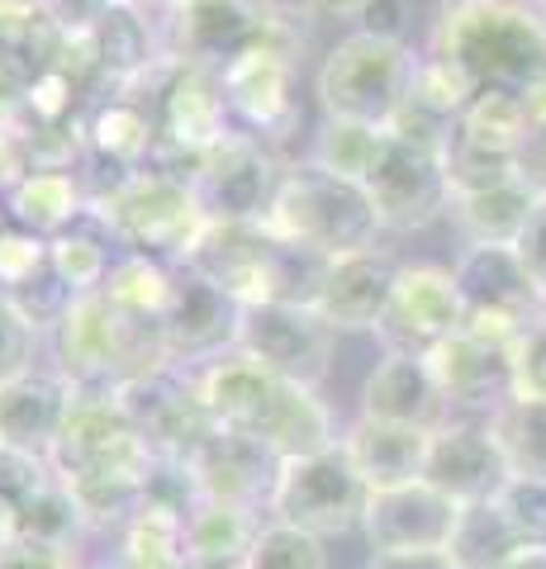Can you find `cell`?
<instances>
[{"instance_id": "ab89813d", "label": "cell", "mask_w": 546, "mask_h": 569, "mask_svg": "<svg viewBox=\"0 0 546 569\" xmlns=\"http://www.w3.org/2000/svg\"><path fill=\"white\" fill-rule=\"evenodd\" d=\"M39 271H48V238L10 223L6 233H0V290L6 295L20 290V284H29Z\"/></svg>"}, {"instance_id": "4dcf8cb0", "label": "cell", "mask_w": 546, "mask_h": 569, "mask_svg": "<svg viewBox=\"0 0 546 569\" xmlns=\"http://www.w3.org/2000/svg\"><path fill=\"white\" fill-rule=\"evenodd\" d=\"M110 247H119V242L105 233V223L96 219V213H86L77 228L48 238V266H52V276H58L77 299L81 295H100L105 280H110V266H115Z\"/></svg>"}, {"instance_id": "b9f144b4", "label": "cell", "mask_w": 546, "mask_h": 569, "mask_svg": "<svg viewBox=\"0 0 546 569\" xmlns=\"http://www.w3.org/2000/svg\"><path fill=\"white\" fill-rule=\"evenodd\" d=\"M514 380H518V395L546 399V309L518 332V342H514Z\"/></svg>"}, {"instance_id": "d6a6232c", "label": "cell", "mask_w": 546, "mask_h": 569, "mask_svg": "<svg viewBox=\"0 0 546 569\" xmlns=\"http://www.w3.org/2000/svg\"><path fill=\"white\" fill-rule=\"evenodd\" d=\"M489 432H495L499 451L514 475L546 479V399L514 395L489 413Z\"/></svg>"}, {"instance_id": "e0dca14e", "label": "cell", "mask_w": 546, "mask_h": 569, "mask_svg": "<svg viewBox=\"0 0 546 569\" xmlns=\"http://www.w3.org/2000/svg\"><path fill=\"white\" fill-rule=\"evenodd\" d=\"M423 479L433 489H443L451 503H489L499 498L504 485L514 479L508 460L499 451L495 432H489V418H451L447 427H437L428 441V466Z\"/></svg>"}, {"instance_id": "8d00e7d4", "label": "cell", "mask_w": 546, "mask_h": 569, "mask_svg": "<svg viewBox=\"0 0 546 569\" xmlns=\"http://www.w3.org/2000/svg\"><path fill=\"white\" fill-rule=\"evenodd\" d=\"M242 569H328V546L299 527L267 522L257 531Z\"/></svg>"}, {"instance_id": "c3c4849f", "label": "cell", "mask_w": 546, "mask_h": 569, "mask_svg": "<svg viewBox=\"0 0 546 569\" xmlns=\"http://www.w3.org/2000/svg\"><path fill=\"white\" fill-rule=\"evenodd\" d=\"M366 569H456L447 550H399V556H371Z\"/></svg>"}, {"instance_id": "6da1fadb", "label": "cell", "mask_w": 546, "mask_h": 569, "mask_svg": "<svg viewBox=\"0 0 546 569\" xmlns=\"http://www.w3.org/2000/svg\"><path fill=\"white\" fill-rule=\"evenodd\" d=\"M428 58L443 62L470 100L499 96L533 110L546 100V10L533 0H443Z\"/></svg>"}, {"instance_id": "8fae6325", "label": "cell", "mask_w": 546, "mask_h": 569, "mask_svg": "<svg viewBox=\"0 0 546 569\" xmlns=\"http://www.w3.org/2000/svg\"><path fill=\"white\" fill-rule=\"evenodd\" d=\"M456 290H461L466 328L495 332V337H518L533 318L546 309L533 276L508 242H475L466 247L451 266Z\"/></svg>"}, {"instance_id": "603a6c76", "label": "cell", "mask_w": 546, "mask_h": 569, "mask_svg": "<svg viewBox=\"0 0 546 569\" xmlns=\"http://www.w3.org/2000/svg\"><path fill=\"white\" fill-rule=\"evenodd\" d=\"M395 276H399V261L390 252H380V247L332 257L314 309L324 313V323L332 332H376L385 305H390Z\"/></svg>"}, {"instance_id": "74e56055", "label": "cell", "mask_w": 546, "mask_h": 569, "mask_svg": "<svg viewBox=\"0 0 546 569\" xmlns=\"http://www.w3.org/2000/svg\"><path fill=\"white\" fill-rule=\"evenodd\" d=\"M499 508L508 512V522H514L527 550H546V479L514 475L499 493Z\"/></svg>"}, {"instance_id": "cb8c5ba5", "label": "cell", "mask_w": 546, "mask_h": 569, "mask_svg": "<svg viewBox=\"0 0 546 569\" xmlns=\"http://www.w3.org/2000/svg\"><path fill=\"white\" fill-rule=\"evenodd\" d=\"M86 48H91V62H96L100 77L115 81V91H129V86L148 81L152 71L167 62L162 29H152L143 0H119V6L96 24Z\"/></svg>"}, {"instance_id": "7bdbcfd3", "label": "cell", "mask_w": 546, "mask_h": 569, "mask_svg": "<svg viewBox=\"0 0 546 569\" xmlns=\"http://www.w3.org/2000/svg\"><path fill=\"white\" fill-rule=\"evenodd\" d=\"M119 6V0H39V10L52 20L62 39H91L96 24Z\"/></svg>"}, {"instance_id": "7dc6e473", "label": "cell", "mask_w": 546, "mask_h": 569, "mask_svg": "<svg viewBox=\"0 0 546 569\" xmlns=\"http://www.w3.org/2000/svg\"><path fill=\"white\" fill-rule=\"evenodd\" d=\"M404 24H409V10H404V0H371L366 14H361V33H371V39L404 43Z\"/></svg>"}, {"instance_id": "7402d4cb", "label": "cell", "mask_w": 546, "mask_h": 569, "mask_svg": "<svg viewBox=\"0 0 546 569\" xmlns=\"http://www.w3.org/2000/svg\"><path fill=\"white\" fill-rule=\"evenodd\" d=\"M77 389L67 385L58 370H24L10 385H0V447L29 451L48 460L52 447H58L67 418H72Z\"/></svg>"}, {"instance_id": "d6986e66", "label": "cell", "mask_w": 546, "mask_h": 569, "mask_svg": "<svg viewBox=\"0 0 546 569\" xmlns=\"http://www.w3.org/2000/svg\"><path fill=\"white\" fill-rule=\"evenodd\" d=\"M190 475L200 485V498H219V503H238V508H267L276 475H280V456L248 432L234 427H215L196 456L186 460Z\"/></svg>"}, {"instance_id": "4fadbf2b", "label": "cell", "mask_w": 546, "mask_h": 569, "mask_svg": "<svg viewBox=\"0 0 546 569\" xmlns=\"http://www.w3.org/2000/svg\"><path fill=\"white\" fill-rule=\"evenodd\" d=\"M332 332L324 323L319 309H299V305H242L238 323V351H248L252 361H261L276 376H286L295 385L319 389L332 361Z\"/></svg>"}, {"instance_id": "681fc988", "label": "cell", "mask_w": 546, "mask_h": 569, "mask_svg": "<svg viewBox=\"0 0 546 569\" xmlns=\"http://www.w3.org/2000/svg\"><path fill=\"white\" fill-rule=\"evenodd\" d=\"M309 14H328V20H361L371 0H305Z\"/></svg>"}, {"instance_id": "f907efd6", "label": "cell", "mask_w": 546, "mask_h": 569, "mask_svg": "<svg viewBox=\"0 0 546 569\" xmlns=\"http://www.w3.org/2000/svg\"><path fill=\"white\" fill-rule=\"evenodd\" d=\"M267 6H271L276 14H286V20H299V24H309V20H314L305 0H267Z\"/></svg>"}, {"instance_id": "ee69618b", "label": "cell", "mask_w": 546, "mask_h": 569, "mask_svg": "<svg viewBox=\"0 0 546 569\" xmlns=\"http://www.w3.org/2000/svg\"><path fill=\"white\" fill-rule=\"evenodd\" d=\"M0 569H81V560H77L72 546L14 537L6 550H0Z\"/></svg>"}, {"instance_id": "f1b7e54d", "label": "cell", "mask_w": 546, "mask_h": 569, "mask_svg": "<svg viewBox=\"0 0 546 569\" xmlns=\"http://www.w3.org/2000/svg\"><path fill=\"white\" fill-rule=\"evenodd\" d=\"M261 527H267V522H261L257 508H238V503H219V498H200L196 512L186 518L190 560L219 565V569H242V560H248V550H252Z\"/></svg>"}, {"instance_id": "ffe728a7", "label": "cell", "mask_w": 546, "mask_h": 569, "mask_svg": "<svg viewBox=\"0 0 546 569\" xmlns=\"http://www.w3.org/2000/svg\"><path fill=\"white\" fill-rule=\"evenodd\" d=\"M361 418L376 422H399V427H418V432H437L447 427L456 413L437 385L428 356H399L385 351L376 370L361 385Z\"/></svg>"}, {"instance_id": "44dd1931", "label": "cell", "mask_w": 546, "mask_h": 569, "mask_svg": "<svg viewBox=\"0 0 546 569\" xmlns=\"http://www.w3.org/2000/svg\"><path fill=\"white\" fill-rule=\"evenodd\" d=\"M280 238L267 223H209L186 266L224 284L238 305H267Z\"/></svg>"}, {"instance_id": "8992f818", "label": "cell", "mask_w": 546, "mask_h": 569, "mask_svg": "<svg viewBox=\"0 0 546 569\" xmlns=\"http://www.w3.org/2000/svg\"><path fill=\"white\" fill-rule=\"evenodd\" d=\"M167 77L152 81V119H157V157L152 167H162L171 176L190 181L196 162L219 148L234 133L228 123V96H224V77L209 67H186V62H162ZM157 67V71H162ZM152 71V77H157Z\"/></svg>"}, {"instance_id": "7a4b0ae2", "label": "cell", "mask_w": 546, "mask_h": 569, "mask_svg": "<svg viewBox=\"0 0 546 569\" xmlns=\"http://www.w3.org/2000/svg\"><path fill=\"white\" fill-rule=\"evenodd\" d=\"M91 213L125 252H143L167 266H186L209 228V213L200 209L190 181L162 167H143L96 194Z\"/></svg>"}, {"instance_id": "30bf717a", "label": "cell", "mask_w": 546, "mask_h": 569, "mask_svg": "<svg viewBox=\"0 0 546 569\" xmlns=\"http://www.w3.org/2000/svg\"><path fill=\"white\" fill-rule=\"evenodd\" d=\"M366 194L376 204L380 228H390V233H418V228L451 213L456 200L443 148L399 133H385V148L366 176Z\"/></svg>"}, {"instance_id": "9a60e30c", "label": "cell", "mask_w": 546, "mask_h": 569, "mask_svg": "<svg viewBox=\"0 0 546 569\" xmlns=\"http://www.w3.org/2000/svg\"><path fill=\"white\" fill-rule=\"evenodd\" d=\"M514 342L518 337H495L480 328H461L428 356L437 385L456 418H489L504 399L518 395L514 380Z\"/></svg>"}, {"instance_id": "ac0fdd59", "label": "cell", "mask_w": 546, "mask_h": 569, "mask_svg": "<svg viewBox=\"0 0 546 569\" xmlns=\"http://www.w3.org/2000/svg\"><path fill=\"white\" fill-rule=\"evenodd\" d=\"M461 503H451L443 489H433L428 479L399 489H376L366 503V546L371 556H399V550H447Z\"/></svg>"}, {"instance_id": "ba28073f", "label": "cell", "mask_w": 546, "mask_h": 569, "mask_svg": "<svg viewBox=\"0 0 546 569\" xmlns=\"http://www.w3.org/2000/svg\"><path fill=\"white\" fill-rule=\"evenodd\" d=\"M48 466L62 485H86V479H110V475L148 479L152 451L129 422L115 389H77L72 418H67Z\"/></svg>"}, {"instance_id": "816d5d0a", "label": "cell", "mask_w": 546, "mask_h": 569, "mask_svg": "<svg viewBox=\"0 0 546 569\" xmlns=\"http://www.w3.org/2000/svg\"><path fill=\"white\" fill-rule=\"evenodd\" d=\"M504 569H546V550H523V556H514Z\"/></svg>"}, {"instance_id": "5bb4252c", "label": "cell", "mask_w": 546, "mask_h": 569, "mask_svg": "<svg viewBox=\"0 0 546 569\" xmlns=\"http://www.w3.org/2000/svg\"><path fill=\"white\" fill-rule=\"evenodd\" d=\"M305 43V33L290 29V33H276L271 43H261L252 52L219 71L224 77V96H228V110H234L248 133L280 142L295 129V52Z\"/></svg>"}, {"instance_id": "2e32d148", "label": "cell", "mask_w": 546, "mask_h": 569, "mask_svg": "<svg viewBox=\"0 0 546 569\" xmlns=\"http://www.w3.org/2000/svg\"><path fill=\"white\" fill-rule=\"evenodd\" d=\"M238 323H242V305L224 290V284L200 276L196 266H176L171 299H167V313H162L171 366L196 370L205 361H215V356L234 351Z\"/></svg>"}, {"instance_id": "f6af8a7d", "label": "cell", "mask_w": 546, "mask_h": 569, "mask_svg": "<svg viewBox=\"0 0 546 569\" xmlns=\"http://www.w3.org/2000/svg\"><path fill=\"white\" fill-rule=\"evenodd\" d=\"M518 176L537 194H546V100L527 110V129L518 138Z\"/></svg>"}, {"instance_id": "4316f807", "label": "cell", "mask_w": 546, "mask_h": 569, "mask_svg": "<svg viewBox=\"0 0 546 569\" xmlns=\"http://www.w3.org/2000/svg\"><path fill=\"white\" fill-rule=\"evenodd\" d=\"M10 219L39 238H58L91 213V190L72 167H29L6 190Z\"/></svg>"}, {"instance_id": "d4e9b609", "label": "cell", "mask_w": 546, "mask_h": 569, "mask_svg": "<svg viewBox=\"0 0 546 569\" xmlns=\"http://www.w3.org/2000/svg\"><path fill=\"white\" fill-rule=\"evenodd\" d=\"M81 142H86V157H91L96 167H110L115 176H133V171L152 167V157H157L152 104L133 100L129 91L100 100L91 119H86Z\"/></svg>"}, {"instance_id": "277c9868", "label": "cell", "mask_w": 546, "mask_h": 569, "mask_svg": "<svg viewBox=\"0 0 546 569\" xmlns=\"http://www.w3.org/2000/svg\"><path fill=\"white\" fill-rule=\"evenodd\" d=\"M418 58L404 43L371 39V33H351L324 58L319 67V104L328 119L371 123V129H390L404 96L414 86Z\"/></svg>"}, {"instance_id": "52a82bcc", "label": "cell", "mask_w": 546, "mask_h": 569, "mask_svg": "<svg viewBox=\"0 0 546 569\" xmlns=\"http://www.w3.org/2000/svg\"><path fill=\"white\" fill-rule=\"evenodd\" d=\"M305 24L276 14L267 0H190V6L167 10L162 20V52L167 62L228 71L242 52L271 43L276 33H290Z\"/></svg>"}, {"instance_id": "9c48e42d", "label": "cell", "mask_w": 546, "mask_h": 569, "mask_svg": "<svg viewBox=\"0 0 546 569\" xmlns=\"http://www.w3.org/2000/svg\"><path fill=\"white\" fill-rule=\"evenodd\" d=\"M280 181H286V167L276 162L271 142L238 129L219 148H209L190 171V190L209 213V223H267Z\"/></svg>"}, {"instance_id": "f5cc1de1", "label": "cell", "mask_w": 546, "mask_h": 569, "mask_svg": "<svg viewBox=\"0 0 546 569\" xmlns=\"http://www.w3.org/2000/svg\"><path fill=\"white\" fill-rule=\"evenodd\" d=\"M143 6H162V10H176V6H190V0H143Z\"/></svg>"}, {"instance_id": "836d02e7", "label": "cell", "mask_w": 546, "mask_h": 569, "mask_svg": "<svg viewBox=\"0 0 546 569\" xmlns=\"http://www.w3.org/2000/svg\"><path fill=\"white\" fill-rule=\"evenodd\" d=\"M171 280L176 266L143 257V252H119L110 266V280H105V299L125 313H143V318H162L167 299H171Z\"/></svg>"}, {"instance_id": "484cf974", "label": "cell", "mask_w": 546, "mask_h": 569, "mask_svg": "<svg viewBox=\"0 0 546 569\" xmlns=\"http://www.w3.org/2000/svg\"><path fill=\"white\" fill-rule=\"evenodd\" d=\"M428 441H433V432H418V427L357 418L343 432V451L351 456L357 475L376 493V489H399V485L423 479V466H428Z\"/></svg>"}, {"instance_id": "db71d44e", "label": "cell", "mask_w": 546, "mask_h": 569, "mask_svg": "<svg viewBox=\"0 0 546 569\" xmlns=\"http://www.w3.org/2000/svg\"><path fill=\"white\" fill-rule=\"evenodd\" d=\"M171 569H219V565H200V560H181V565H171Z\"/></svg>"}, {"instance_id": "3957f363", "label": "cell", "mask_w": 546, "mask_h": 569, "mask_svg": "<svg viewBox=\"0 0 546 569\" xmlns=\"http://www.w3.org/2000/svg\"><path fill=\"white\" fill-rule=\"evenodd\" d=\"M267 228L276 238L299 242L309 252L324 257H347V252H366L376 247L380 219L366 186L343 181L324 167H286V181H280Z\"/></svg>"}, {"instance_id": "83f0119b", "label": "cell", "mask_w": 546, "mask_h": 569, "mask_svg": "<svg viewBox=\"0 0 546 569\" xmlns=\"http://www.w3.org/2000/svg\"><path fill=\"white\" fill-rule=\"evenodd\" d=\"M542 194L514 176L504 186H489V190H475V194H456L451 200V223L461 228V238L475 247V242H508L514 247L523 238L527 219H533Z\"/></svg>"}, {"instance_id": "60d3db41", "label": "cell", "mask_w": 546, "mask_h": 569, "mask_svg": "<svg viewBox=\"0 0 546 569\" xmlns=\"http://www.w3.org/2000/svg\"><path fill=\"white\" fill-rule=\"evenodd\" d=\"M48 479H52L48 460L14 451V447H0V508H10L14 518H20V508L48 485Z\"/></svg>"}, {"instance_id": "5b68a950", "label": "cell", "mask_w": 546, "mask_h": 569, "mask_svg": "<svg viewBox=\"0 0 546 569\" xmlns=\"http://www.w3.org/2000/svg\"><path fill=\"white\" fill-rule=\"evenodd\" d=\"M366 503H371V485L357 475L351 456L338 447L314 451V456H295L280 460L276 489H271V522L299 527L309 537H347V531H361Z\"/></svg>"}, {"instance_id": "d590c367", "label": "cell", "mask_w": 546, "mask_h": 569, "mask_svg": "<svg viewBox=\"0 0 546 569\" xmlns=\"http://www.w3.org/2000/svg\"><path fill=\"white\" fill-rule=\"evenodd\" d=\"M14 527H20V537H29V541H52V546H72L77 550V537L86 531V512L77 503V493L52 475L48 485L20 508Z\"/></svg>"}, {"instance_id": "1f68e13d", "label": "cell", "mask_w": 546, "mask_h": 569, "mask_svg": "<svg viewBox=\"0 0 546 569\" xmlns=\"http://www.w3.org/2000/svg\"><path fill=\"white\" fill-rule=\"evenodd\" d=\"M181 560H190L186 512L143 503L119 527V569H171Z\"/></svg>"}, {"instance_id": "e575fe53", "label": "cell", "mask_w": 546, "mask_h": 569, "mask_svg": "<svg viewBox=\"0 0 546 569\" xmlns=\"http://www.w3.org/2000/svg\"><path fill=\"white\" fill-rule=\"evenodd\" d=\"M385 133L390 129H371V123H351V119H324L309 162L332 171V176H343V181L366 186V176H371L376 157L385 148Z\"/></svg>"}, {"instance_id": "7c38bea8", "label": "cell", "mask_w": 546, "mask_h": 569, "mask_svg": "<svg viewBox=\"0 0 546 569\" xmlns=\"http://www.w3.org/2000/svg\"><path fill=\"white\" fill-rule=\"evenodd\" d=\"M461 328L466 309L447 266H399L390 305L376 323V342L399 356H433Z\"/></svg>"}, {"instance_id": "bcb514c9", "label": "cell", "mask_w": 546, "mask_h": 569, "mask_svg": "<svg viewBox=\"0 0 546 569\" xmlns=\"http://www.w3.org/2000/svg\"><path fill=\"white\" fill-rule=\"evenodd\" d=\"M514 247H518V257H523V266H527V276H533L537 295H542V305H546V194L537 200L533 219H527L523 238H518Z\"/></svg>"}, {"instance_id": "f35d334b", "label": "cell", "mask_w": 546, "mask_h": 569, "mask_svg": "<svg viewBox=\"0 0 546 569\" xmlns=\"http://www.w3.org/2000/svg\"><path fill=\"white\" fill-rule=\"evenodd\" d=\"M39 328L14 309V299L0 290V385H10L14 376L33 370V351H39Z\"/></svg>"}, {"instance_id": "f546056e", "label": "cell", "mask_w": 546, "mask_h": 569, "mask_svg": "<svg viewBox=\"0 0 546 569\" xmlns=\"http://www.w3.org/2000/svg\"><path fill=\"white\" fill-rule=\"evenodd\" d=\"M523 537L508 522V512L499 508V498L489 503H466L461 518H456V531L447 541V560L456 569H504L514 556H523Z\"/></svg>"}]
</instances>
